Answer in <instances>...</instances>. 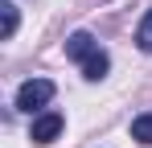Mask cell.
Wrapping results in <instances>:
<instances>
[{
  "label": "cell",
  "instance_id": "obj_3",
  "mask_svg": "<svg viewBox=\"0 0 152 148\" xmlns=\"http://www.w3.org/2000/svg\"><path fill=\"white\" fill-rule=\"evenodd\" d=\"M95 49H99V45H95V37H91L86 29H78V33L66 37V58H74V62H86Z\"/></svg>",
  "mask_w": 152,
  "mask_h": 148
},
{
  "label": "cell",
  "instance_id": "obj_4",
  "mask_svg": "<svg viewBox=\"0 0 152 148\" xmlns=\"http://www.w3.org/2000/svg\"><path fill=\"white\" fill-rule=\"evenodd\" d=\"M107 66H111V62H107V53H103V49H95V53L82 62V74H86L91 82H99L103 74H107Z\"/></svg>",
  "mask_w": 152,
  "mask_h": 148
},
{
  "label": "cell",
  "instance_id": "obj_6",
  "mask_svg": "<svg viewBox=\"0 0 152 148\" xmlns=\"http://www.w3.org/2000/svg\"><path fill=\"white\" fill-rule=\"evenodd\" d=\"M0 21H4L0 33H4V41H8V37L17 33V4H12V0H4V4H0Z\"/></svg>",
  "mask_w": 152,
  "mask_h": 148
},
{
  "label": "cell",
  "instance_id": "obj_2",
  "mask_svg": "<svg viewBox=\"0 0 152 148\" xmlns=\"http://www.w3.org/2000/svg\"><path fill=\"white\" fill-rule=\"evenodd\" d=\"M62 136V115L58 111H45V115H37L33 119V132H29V140H37V144H50Z\"/></svg>",
  "mask_w": 152,
  "mask_h": 148
},
{
  "label": "cell",
  "instance_id": "obj_5",
  "mask_svg": "<svg viewBox=\"0 0 152 148\" xmlns=\"http://www.w3.org/2000/svg\"><path fill=\"white\" fill-rule=\"evenodd\" d=\"M132 140L152 144V115H136V119H132Z\"/></svg>",
  "mask_w": 152,
  "mask_h": 148
},
{
  "label": "cell",
  "instance_id": "obj_7",
  "mask_svg": "<svg viewBox=\"0 0 152 148\" xmlns=\"http://www.w3.org/2000/svg\"><path fill=\"white\" fill-rule=\"evenodd\" d=\"M136 45L144 53H152V8H148V17L140 21V29H136Z\"/></svg>",
  "mask_w": 152,
  "mask_h": 148
},
{
  "label": "cell",
  "instance_id": "obj_1",
  "mask_svg": "<svg viewBox=\"0 0 152 148\" xmlns=\"http://www.w3.org/2000/svg\"><path fill=\"white\" fill-rule=\"evenodd\" d=\"M53 99V82L50 78H29L25 86L17 91V107L21 111H37V107H45Z\"/></svg>",
  "mask_w": 152,
  "mask_h": 148
}]
</instances>
